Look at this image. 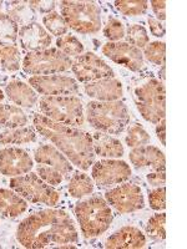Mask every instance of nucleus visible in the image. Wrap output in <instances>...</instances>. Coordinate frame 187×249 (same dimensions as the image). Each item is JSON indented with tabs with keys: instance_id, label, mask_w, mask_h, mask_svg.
Segmentation results:
<instances>
[{
	"instance_id": "nucleus-1",
	"label": "nucleus",
	"mask_w": 187,
	"mask_h": 249,
	"mask_svg": "<svg viewBox=\"0 0 187 249\" xmlns=\"http://www.w3.org/2000/svg\"><path fill=\"white\" fill-rule=\"evenodd\" d=\"M17 241L24 248H74L79 233L70 215L60 210H43L26 217L17 228Z\"/></svg>"
},
{
	"instance_id": "nucleus-2",
	"label": "nucleus",
	"mask_w": 187,
	"mask_h": 249,
	"mask_svg": "<svg viewBox=\"0 0 187 249\" xmlns=\"http://www.w3.org/2000/svg\"><path fill=\"white\" fill-rule=\"evenodd\" d=\"M33 124L37 132L48 139L62 155H65L73 166H76L81 171L90 170L95 162L90 133L51 121L41 113H35Z\"/></svg>"
},
{
	"instance_id": "nucleus-3",
	"label": "nucleus",
	"mask_w": 187,
	"mask_h": 249,
	"mask_svg": "<svg viewBox=\"0 0 187 249\" xmlns=\"http://www.w3.org/2000/svg\"><path fill=\"white\" fill-rule=\"evenodd\" d=\"M85 116L91 127L109 135H117L130 122V111L121 100L90 101L86 105Z\"/></svg>"
},
{
	"instance_id": "nucleus-4",
	"label": "nucleus",
	"mask_w": 187,
	"mask_h": 249,
	"mask_svg": "<svg viewBox=\"0 0 187 249\" xmlns=\"http://www.w3.org/2000/svg\"><path fill=\"white\" fill-rule=\"evenodd\" d=\"M75 217L85 238H96L110 228L112 211L105 198L95 196L82 199L75 206Z\"/></svg>"
},
{
	"instance_id": "nucleus-5",
	"label": "nucleus",
	"mask_w": 187,
	"mask_h": 249,
	"mask_svg": "<svg viewBox=\"0 0 187 249\" xmlns=\"http://www.w3.org/2000/svg\"><path fill=\"white\" fill-rule=\"evenodd\" d=\"M60 14L69 29L82 35L96 34L101 29V8L96 1H60Z\"/></svg>"
},
{
	"instance_id": "nucleus-6",
	"label": "nucleus",
	"mask_w": 187,
	"mask_h": 249,
	"mask_svg": "<svg viewBox=\"0 0 187 249\" xmlns=\"http://www.w3.org/2000/svg\"><path fill=\"white\" fill-rule=\"evenodd\" d=\"M41 115L51 121L66 126H82L85 122V110L80 97L69 96H43L37 101Z\"/></svg>"
},
{
	"instance_id": "nucleus-7",
	"label": "nucleus",
	"mask_w": 187,
	"mask_h": 249,
	"mask_svg": "<svg viewBox=\"0 0 187 249\" xmlns=\"http://www.w3.org/2000/svg\"><path fill=\"white\" fill-rule=\"evenodd\" d=\"M133 99L140 115L148 122L157 124L166 117V90L160 80H149L135 89Z\"/></svg>"
},
{
	"instance_id": "nucleus-8",
	"label": "nucleus",
	"mask_w": 187,
	"mask_h": 249,
	"mask_svg": "<svg viewBox=\"0 0 187 249\" xmlns=\"http://www.w3.org/2000/svg\"><path fill=\"white\" fill-rule=\"evenodd\" d=\"M10 188L19 193L24 199L37 204L55 207L60 201V192L53 186L44 182L34 172L13 177L9 182Z\"/></svg>"
},
{
	"instance_id": "nucleus-9",
	"label": "nucleus",
	"mask_w": 187,
	"mask_h": 249,
	"mask_svg": "<svg viewBox=\"0 0 187 249\" xmlns=\"http://www.w3.org/2000/svg\"><path fill=\"white\" fill-rule=\"evenodd\" d=\"M73 65L71 57L66 56L56 48L28 53L21 61V68L26 74L33 76L55 75L70 70Z\"/></svg>"
},
{
	"instance_id": "nucleus-10",
	"label": "nucleus",
	"mask_w": 187,
	"mask_h": 249,
	"mask_svg": "<svg viewBox=\"0 0 187 249\" xmlns=\"http://www.w3.org/2000/svg\"><path fill=\"white\" fill-rule=\"evenodd\" d=\"M131 167L122 160L102 159L91 166V178L100 188H108L130 179Z\"/></svg>"
},
{
	"instance_id": "nucleus-11",
	"label": "nucleus",
	"mask_w": 187,
	"mask_h": 249,
	"mask_svg": "<svg viewBox=\"0 0 187 249\" xmlns=\"http://www.w3.org/2000/svg\"><path fill=\"white\" fill-rule=\"evenodd\" d=\"M71 70L76 77V81L85 84L106 77H115V72L110 65H108V62L91 51L82 53L81 55L75 57V60H73Z\"/></svg>"
},
{
	"instance_id": "nucleus-12",
	"label": "nucleus",
	"mask_w": 187,
	"mask_h": 249,
	"mask_svg": "<svg viewBox=\"0 0 187 249\" xmlns=\"http://www.w3.org/2000/svg\"><path fill=\"white\" fill-rule=\"evenodd\" d=\"M105 199L110 207L120 213L137 212L145 207V198L140 186L124 182L105 192Z\"/></svg>"
},
{
	"instance_id": "nucleus-13",
	"label": "nucleus",
	"mask_w": 187,
	"mask_h": 249,
	"mask_svg": "<svg viewBox=\"0 0 187 249\" xmlns=\"http://www.w3.org/2000/svg\"><path fill=\"white\" fill-rule=\"evenodd\" d=\"M29 85L43 96H69L79 91V84L74 77L60 74L30 76Z\"/></svg>"
},
{
	"instance_id": "nucleus-14",
	"label": "nucleus",
	"mask_w": 187,
	"mask_h": 249,
	"mask_svg": "<svg viewBox=\"0 0 187 249\" xmlns=\"http://www.w3.org/2000/svg\"><path fill=\"white\" fill-rule=\"evenodd\" d=\"M102 55H105L111 61L137 72L145 68V59L142 51L126 41L106 43L101 48Z\"/></svg>"
},
{
	"instance_id": "nucleus-15",
	"label": "nucleus",
	"mask_w": 187,
	"mask_h": 249,
	"mask_svg": "<svg viewBox=\"0 0 187 249\" xmlns=\"http://www.w3.org/2000/svg\"><path fill=\"white\" fill-rule=\"evenodd\" d=\"M34 161L26 151L19 147L0 150V173L6 177H18L31 172Z\"/></svg>"
},
{
	"instance_id": "nucleus-16",
	"label": "nucleus",
	"mask_w": 187,
	"mask_h": 249,
	"mask_svg": "<svg viewBox=\"0 0 187 249\" xmlns=\"http://www.w3.org/2000/svg\"><path fill=\"white\" fill-rule=\"evenodd\" d=\"M18 40L24 50L28 53H35L50 48L53 36L41 24L33 21L28 25L20 26Z\"/></svg>"
},
{
	"instance_id": "nucleus-17",
	"label": "nucleus",
	"mask_w": 187,
	"mask_h": 249,
	"mask_svg": "<svg viewBox=\"0 0 187 249\" xmlns=\"http://www.w3.org/2000/svg\"><path fill=\"white\" fill-rule=\"evenodd\" d=\"M129 159L133 164V167L137 170H144V168H150L152 171L166 170L165 153L160 148L151 144L132 148L129 153Z\"/></svg>"
},
{
	"instance_id": "nucleus-18",
	"label": "nucleus",
	"mask_w": 187,
	"mask_h": 249,
	"mask_svg": "<svg viewBox=\"0 0 187 249\" xmlns=\"http://www.w3.org/2000/svg\"><path fill=\"white\" fill-rule=\"evenodd\" d=\"M84 91L90 99H94L95 101H116L124 95L122 84L115 77H106L89 82L84 86Z\"/></svg>"
},
{
	"instance_id": "nucleus-19",
	"label": "nucleus",
	"mask_w": 187,
	"mask_h": 249,
	"mask_svg": "<svg viewBox=\"0 0 187 249\" xmlns=\"http://www.w3.org/2000/svg\"><path fill=\"white\" fill-rule=\"evenodd\" d=\"M146 244V237L144 233L132 226L120 228L105 241L106 248L111 249H137L144 248Z\"/></svg>"
},
{
	"instance_id": "nucleus-20",
	"label": "nucleus",
	"mask_w": 187,
	"mask_h": 249,
	"mask_svg": "<svg viewBox=\"0 0 187 249\" xmlns=\"http://www.w3.org/2000/svg\"><path fill=\"white\" fill-rule=\"evenodd\" d=\"M34 160L40 164L53 167L65 176L73 172V163L62 155L54 144H41L34 151Z\"/></svg>"
},
{
	"instance_id": "nucleus-21",
	"label": "nucleus",
	"mask_w": 187,
	"mask_h": 249,
	"mask_svg": "<svg viewBox=\"0 0 187 249\" xmlns=\"http://www.w3.org/2000/svg\"><path fill=\"white\" fill-rule=\"evenodd\" d=\"M91 141L94 153L101 159H121L124 155V146L121 141L109 133L96 131L91 135Z\"/></svg>"
},
{
	"instance_id": "nucleus-22",
	"label": "nucleus",
	"mask_w": 187,
	"mask_h": 249,
	"mask_svg": "<svg viewBox=\"0 0 187 249\" xmlns=\"http://www.w3.org/2000/svg\"><path fill=\"white\" fill-rule=\"evenodd\" d=\"M5 95L12 102L19 107L30 108L39 101V93L29 84L20 80L10 81L5 88Z\"/></svg>"
},
{
	"instance_id": "nucleus-23",
	"label": "nucleus",
	"mask_w": 187,
	"mask_h": 249,
	"mask_svg": "<svg viewBox=\"0 0 187 249\" xmlns=\"http://www.w3.org/2000/svg\"><path fill=\"white\" fill-rule=\"evenodd\" d=\"M28 210V201L14 190L0 188V214L6 218H17Z\"/></svg>"
},
{
	"instance_id": "nucleus-24",
	"label": "nucleus",
	"mask_w": 187,
	"mask_h": 249,
	"mask_svg": "<svg viewBox=\"0 0 187 249\" xmlns=\"http://www.w3.org/2000/svg\"><path fill=\"white\" fill-rule=\"evenodd\" d=\"M29 122L28 116L21 107L10 104L0 105V124L5 128L24 127Z\"/></svg>"
},
{
	"instance_id": "nucleus-25",
	"label": "nucleus",
	"mask_w": 187,
	"mask_h": 249,
	"mask_svg": "<svg viewBox=\"0 0 187 249\" xmlns=\"http://www.w3.org/2000/svg\"><path fill=\"white\" fill-rule=\"evenodd\" d=\"M37 141V130L31 126L18 128H6L0 132L1 144H25Z\"/></svg>"
},
{
	"instance_id": "nucleus-26",
	"label": "nucleus",
	"mask_w": 187,
	"mask_h": 249,
	"mask_svg": "<svg viewBox=\"0 0 187 249\" xmlns=\"http://www.w3.org/2000/svg\"><path fill=\"white\" fill-rule=\"evenodd\" d=\"M6 14L14 20L18 25H28L33 23L37 13L31 9L28 1H9L6 3Z\"/></svg>"
},
{
	"instance_id": "nucleus-27",
	"label": "nucleus",
	"mask_w": 187,
	"mask_h": 249,
	"mask_svg": "<svg viewBox=\"0 0 187 249\" xmlns=\"http://www.w3.org/2000/svg\"><path fill=\"white\" fill-rule=\"evenodd\" d=\"M95 188L93 178L85 172H76L73 175L68 184V191L71 197L82 198L85 196L91 195Z\"/></svg>"
},
{
	"instance_id": "nucleus-28",
	"label": "nucleus",
	"mask_w": 187,
	"mask_h": 249,
	"mask_svg": "<svg viewBox=\"0 0 187 249\" xmlns=\"http://www.w3.org/2000/svg\"><path fill=\"white\" fill-rule=\"evenodd\" d=\"M19 34V25L6 13L0 12V45H15Z\"/></svg>"
},
{
	"instance_id": "nucleus-29",
	"label": "nucleus",
	"mask_w": 187,
	"mask_h": 249,
	"mask_svg": "<svg viewBox=\"0 0 187 249\" xmlns=\"http://www.w3.org/2000/svg\"><path fill=\"white\" fill-rule=\"evenodd\" d=\"M43 26L46 29L49 34L53 36H62L66 35L69 31V26L66 25L65 20L61 17V14L57 12H51L43 17Z\"/></svg>"
},
{
	"instance_id": "nucleus-30",
	"label": "nucleus",
	"mask_w": 187,
	"mask_h": 249,
	"mask_svg": "<svg viewBox=\"0 0 187 249\" xmlns=\"http://www.w3.org/2000/svg\"><path fill=\"white\" fill-rule=\"evenodd\" d=\"M56 49L69 57H77L84 53V45H82L81 41L71 34L57 37Z\"/></svg>"
},
{
	"instance_id": "nucleus-31",
	"label": "nucleus",
	"mask_w": 187,
	"mask_h": 249,
	"mask_svg": "<svg viewBox=\"0 0 187 249\" xmlns=\"http://www.w3.org/2000/svg\"><path fill=\"white\" fill-rule=\"evenodd\" d=\"M115 8L120 14L125 17H140L148 12L149 1L146 0H117L115 1Z\"/></svg>"
},
{
	"instance_id": "nucleus-32",
	"label": "nucleus",
	"mask_w": 187,
	"mask_h": 249,
	"mask_svg": "<svg viewBox=\"0 0 187 249\" xmlns=\"http://www.w3.org/2000/svg\"><path fill=\"white\" fill-rule=\"evenodd\" d=\"M0 65L4 70L14 72L20 69V50L17 45L1 46L0 50Z\"/></svg>"
},
{
	"instance_id": "nucleus-33",
	"label": "nucleus",
	"mask_w": 187,
	"mask_h": 249,
	"mask_svg": "<svg viewBox=\"0 0 187 249\" xmlns=\"http://www.w3.org/2000/svg\"><path fill=\"white\" fill-rule=\"evenodd\" d=\"M125 141L130 148L141 147L148 144L151 141V137L149 132L142 127L140 124H129L128 133L125 137Z\"/></svg>"
},
{
	"instance_id": "nucleus-34",
	"label": "nucleus",
	"mask_w": 187,
	"mask_h": 249,
	"mask_svg": "<svg viewBox=\"0 0 187 249\" xmlns=\"http://www.w3.org/2000/svg\"><path fill=\"white\" fill-rule=\"evenodd\" d=\"M125 39H126V43L131 44L140 50L150 43V35H149L148 30L140 24H131L126 29Z\"/></svg>"
},
{
	"instance_id": "nucleus-35",
	"label": "nucleus",
	"mask_w": 187,
	"mask_h": 249,
	"mask_svg": "<svg viewBox=\"0 0 187 249\" xmlns=\"http://www.w3.org/2000/svg\"><path fill=\"white\" fill-rule=\"evenodd\" d=\"M165 223H166V214L165 213H157L152 215L146 224V234L149 235L152 241H164L166 238V230H165Z\"/></svg>"
},
{
	"instance_id": "nucleus-36",
	"label": "nucleus",
	"mask_w": 187,
	"mask_h": 249,
	"mask_svg": "<svg viewBox=\"0 0 187 249\" xmlns=\"http://www.w3.org/2000/svg\"><path fill=\"white\" fill-rule=\"evenodd\" d=\"M144 59L153 65H164L166 60V44L162 41H152L144 48Z\"/></svg>"
},
{
	"instance_id": "nucleus-37",
	"label": "nucleus",
	"mask_w": 187,
	"mask_h": 249,
	"mask_svg": "<svg viewBox=\"0 0 187 249\" xmlns=\"http://www.w3.org/2000/svg\"><path fill=\"white\" fill-rule=\"evenodd\" d=\"M102 34L110 43H116V41H121L124 39L126 35V29L121 20L116 19V18H109L108 23L102 29Z\"/></svg>"
},
{
	"instance_id": "nucleus-38",
	"label": "nucleus",
	"mask_w": 187,
	"mask_h": 249,
	"mask_svg": "<svg viewBox=\"0 0 187 249\" xmlns=\"http://www.w3.org/2000/svg\"><path fill=\"white\" fill-rule=\"evenodd\" d=\"M35 173H37L44 182H46V183L50 184V186L53 187L59 186V184L64 181V175H62L61 172H59V171L55 170V168L53 167L45 166V164L37 163V172Z\"/></svg>"
},
{
	"instance_id": "nucleus-39",
	"label": "nucleus",
	"mask_w": 187,
	"mask_h": 249,
	"mask_svg": "<svg viewBox=\"0 0 187 249\" xmlns=\"http://www.w3.org/2000/svg\"><path fill=\"white\" fill-rule=\"evenodd\" d=\"M149 204L153 211H164L166 208V190L165 187H157L149 195Z\"/></svg>"
},
{
	"instance_id": "nucleus-40",
	"label": "nucleus",
	"mask_w": 187,
	"mask_h": 249,
	"mask_svg": "<svg viewBox=\"0 0 187 249\" xmlns=\"http://www.w3.org/2000/svg\"><path fill=\"white\" fill-rule=\"evenodd\" d=\"M29 5L35 13H40V14H49V13L54 12L56 8L57 3L53 1V0H37V1H28Z\"/></svg>"
},
{
	"instance_id": "nucleus-41",
	"label": "nucleus",
	"mask_w": 187,
	"mask_h": 249,
	"mask_svg": "<svg viewBox=\"0 0 187 249\" xmlns=\"http://www.w3.org/2000/svg\"><path fill=\"white\" fill-rule=\"evenodd\" d=\"M146 179L153 187H161L166 182V173L165 171H152L146 175Z\"/></svg>"
},
{
	"instance_id": "nucleus-42",
	"label": "nucleus",
	"mask_w": 187,
	"mask_h": 249,
	"mask_svg": "<svg viewBox=\"0 0 187 249\" xmlns=\"http://www.w3.org/2000/svg\"><path fill=\"white\" fill-rule=\"evenodd\" d=\"M148 24L150 26L151 34L156 37H162L165 36V33H166V29H165V25L162 24V21L155 19L152 17H149Z\"/></svg>"
},
{
	"instance_id": "nucleus-43",
	"label": "nucleus",
	"mask_w": 187,
	"mask_h": 249,
	"mask_svg": "<svg viewBox=\"0 0 187 249\" xmlns=\"http://www.w3.org/2000/svg\"><path fill=\"white\" fill-rule=\"evenodd\" d=\"M149 4H151L153 14L156 15V19L160 21H164L166 19V1L164 0H152Z\"/></svg>"
},
{
	"instance_id": "nucleus-44",
	"label": "nucleus",
	"mask_w": 187,
	"mask_h": 249,
	"mask_svg": "<svg viewBox=\"0 0 187 249\" xmlns=\"http://www.w3.org/2000/svg\"><path fill=\"white\" fill-rule=\"evenodd\" d=\"M155 131L157 139L160 140L162 146H165V144H166V120L164 119L160 122H157V124H156Z\"/></svg>"
},
{
	"instance_id": "nucleus-45",
	"label": "nucleus",
	"mask_w": 187,
	"mask_h": 249,
	"mask_svg": "<svg viewBox=\"0 0 187 249\" xmlns=\"http://www.w3.org/2000/svg\"><path fill=\"white\" fill-rule=\"evenodd\" d=\"M159 75L160 77H161V82H164L165 79H166V66H165V64L164 65H161V70H160Z\"/></svg>"
},
{
	"instance_id": "nucleus-46",
	"label": "nucleus",
	"mask_w": 187,
	"mask_h": 249,
	"mask_svg": "<svg viewBox=\"0 0 187 249\" xmlns=\"http://www.w3.org/2000/svg\"><path fill=\"white\" fill-rule=\"evenodd\" d=\"M5 99V93L3 92V90H1V89H0V102L3 101V100Z\"/></svg>"
},
{
	"instance_id": "nucleus-47",
	"label": "nucleus",
	"mask_w": 187,
	"mask_h": 249,
	"mask_svg": "<svg viewBox=\"0 0 187 249\" xmlns=\"http://www.w3.org/2000/svg\"><path fill=\"white\" fill-rule=\"evenodd\" d=\"M1 4H3V1H0V8H1Z\"/></svg>"
},
{
	"instance_id": "nucleus-48",
	"label": "nucleus",
	"mask_w": 187,
	"mask_h": 249,
	"mask_svg": "<svg viewBox=\"0 0 187 249\" xmlns=\"http://www.w3.org/2000/svg\"><path fill=\"white\" fill-rule=\"evenodd\" d=\"M0 50H1V46H0Z\"/></svg>"
}]
</instances>
